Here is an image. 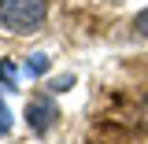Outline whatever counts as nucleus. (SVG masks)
<instances>
[{"label":"nucleus","mask_w":148,"mask_h":144,"mask_svg":"<svg viewBox=\"0 0 148 144\" xmlns=\"http://www.w3.org/2000/svg\"><path fill=\"white\" fill-rule=\"evenodd\" d=\"M48 15L45 0H0V26L8 33H37Z\"/></svg>","instance_id":"f257e3e1"},{"label":"nucleus","mask_w":148,"mask_h":144,"mask_svg":"<svg viewBox=\"0 0 148 144\" xmlns=\"http://www.w3.org/2000/svg\"><path fill=\"white\" fill-rule=\"evenodd\" d=\"M71 81H74L71 74H63V78H56V81H52V89H56V92H63V89H67V85H71Z\"/></svg>","instance_id":"0eeeda50"},{"label":"nucleus","mask_w":148,"mask_h":144,"mask_svg":"<svg viewBox=\"0 0 148 144\" xmlns=\"http://www.w3.org/2000/svg\"><path fill=\"white\" fill-rule=\"evenodd\" d=\"M56 118H59V111H56L52 100H30L26 104V122H30L34 133H48L56 126Z\"/></svg>","instance_id":"f03ea898"},{"label":"nucleus","mask_w":148,"mask_h":144,"mask_svg":"<svg viewBox=\"0 0 148 144\" xmlns=\"http://www.w3.org/2000/svg\"><path fill=\"white\" fill-rule=\"evenodd\" d=\"M133 30H137L141 37H148V8H145V11H141L137 18H133Z\"/></svg>","instance_id":"423d86ee"},{"label":"nucleus","mask_w":148,"mask_h":144,"mask_svg":"<svg viewBox=\"0 0 148 144\" xmlns=\"http://www.w3.org/2000/svg\"><path fill=\"white\" fill-rule=\"evenodd\" d=\"M15 67H11V63H8V59H0V85H4V89H15Z\"/></svg>","instance_id":"20e7f679"},{"label":"nucleus","mask_w":148,"mask_h":144,"mask_svg":"<svg viewBox=\"0 0 148 144\" xmlns=\"http://www.w3.org/2000/svg\"><path fill=\"white\" fill-rule=\"evenodd\" d=\"M8 129H11V111H8L4 96H0V133H8Z\"/></svg>","instance_id":"39448f33"},{"label":"nucleus","mask_w":148,"mask_h":144,"mask_svg":"<svg viewBox=\"0 0 148 144\" xmlns=\"http://www.w3.org/2000/svg\"><path fill=\"white\" fill-rule=\"evenodd\" d=\"M45 70H48V55H45V52L30 55V63H26V74H30V78H37V74H45Z\"/></svg>","instance_id":"7ed1b4c3"}]
</instances>
